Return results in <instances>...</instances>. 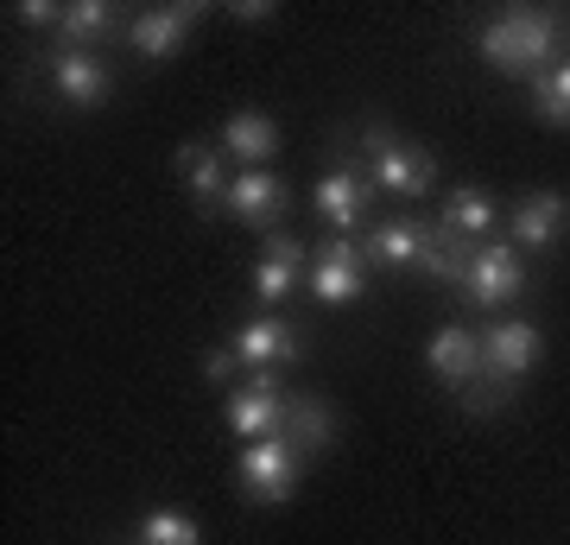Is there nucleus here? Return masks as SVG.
<instances>
[{
  "label": "nucleus",
  "mask_w": 570,
  "mask_h": 545,
  "mask_svg": "<svg viewBox=\"0 0 570 545\" xmlns=\"http://www.w3.org/2000/svg\"><path fill=\"white\" fill-rule=\"evenodd\" d=\"M508 235L520 242V254H551L570 235V197L564 191H527V197L513 203Z\"/></svg>",
  "instance_id": "9b49d317"
},
{
  "label": "nucleus",
  "mask_w": 570,
  "mask_h": 545,
  "mask_svg": "<svg viewBox=\"0 0 570 545\" xmlns=\"http://www.w3.org/2000/svg\"><path fill=\"white\" fill-rule=\"evenodd\" d=\"M539 356H546V330H539V323L532 318H494L489 330H482V368H475V381L463 387V412H475V419L501 412V406L513 400V387L539 368Z\"/></svg>",
  "instance_id": "f03ea898"
},
{
  "label": "nucleus",
  "mask_w": 570,
  "mask_h": 545,
  "mask_svg": "<svg viewBox=\"0 0 570 545\" xmlns=\"http://www.w3.org/2000/svg\"><path fill=\"white\" fill-rule=\"evenodd\" d=\"M178 178H184V191H190V203H197L204 216H209V210H223L228 184H235L223 140H184L178 146Z\"/></svg>",
  "instance_id": "4468645a"
},
{
  "label": "nucleus",
  "mask_w": 570,
  "mask_h": 545,
  "mask_svg": "<svg viewBox=\"0 0 570 545\" xmlns=\"http://www.w3.org/2000/svg\"><path fill=\"white\" fill-rule=\"evenodd\" d=\"M564 39H570V13H564Z\"/></svg>",
  "instance_id": "cd10ccee"
},
{
  "label": "nucleus",
  "mask_w": 570,
  "mask_h": 545,
  "mask_svg": "<svg viewBox=\"0 0 570 545\" xmlns=\"http://www.w3.org/2000/svg\"><path fill=\"white\" fill-rule=\"evenodd\" d=\"M235 356H242L247 374H254V368H292L298 356H305V337H298L292 318L261 311V318H247L242 330H235Z\"/></svg>",
  "instance_id": "f8f14e48"
},
{
  "label": "nucleus",
  "mask_w": 570,
  "mask_h": 545,
  "mask_svg": "<svg viewBox=\"0 0 570 545\" xmlns=\"http://www.w3.org/2000/svg\"><path fill=\"white\" fill-rule=\"evenodd\" d=\"M279 431L311 457V450H330L336 438H343V419H336V406H330L324 393H292V400H285Z\"/></svg>",
  "instance_id": "6ab92c4d"
},
{
  "label": "nucleus",
  "mask_w": 570,
  "mask_h": 545,
  "mask_svg": "<svg viewBox=\"0 0 570 545\" xmlns=\"http://www.w3.org/2000/svg\"><path fill=\"white\" fill-rule=\"evenodd\" d=\"M494 223H501V210H494V197L482 184H456V191H444V203H438V228L463 235V242H489Z\"/></svg>",
  "instance_id": "aec40b11"
},
{
  "label": "nucleus",
  "mask_w": 570,
  "mask_h": 545,
  "mask_svg": "<svg viewBox=\"0 0 570 545\" xmlns=\"http://www.w3.org/2000/svg\"><path fill=\"white\" fill-rule=\"evenodd\" d=\"M279 146H285V140H279V121H273L266 108H235V115H228L223 153L242 165V172H266V159H273Z\"/></svg>",
  "instance_id": "a211bd4d"
},
{
  "label": "nucleus",
  "mask_w": 570,
  "mask_h": 545,
  "mask_svg": "<svg viewBox=\"0 0 570 545\" xmlns=\"http://www.w3.org/2000/svg\"><path fill=\"white\" fill-rule=\"evenodd\" d=\"M13 20H20V26H32V32H51V39H58L63 7H58V0H26V7H13Z\"/></svg>",
  "instance_id": "a878e982"
},
{
  "label": "nucleus",
  "mask_w": 570,
  "mask_h": 545,
  "mask_svg": "<svg viewBox=\"0 0 570 545\" xmlns=\"http://www.w3.org/2000/svg\"><path fill=\"white\" fill-rule=\"evenodd\" d=\"M527 292V254L508 242H475L469 254V280H463V299L482 304V311H501Z\"/></svg>",
  "instance_id": "1a4fd4ad"
},
{
  "label": "nucleus",
  "mask_w": 570,
  "mask_h": 545,
  "mask_svg": "<svg viewBox=\"0 0 570 545\" xmlns=\"http://www.w3.org/2000/svg\"><path fill=\"white\" fill-rule=\"evenodd\" d=\"M204 26V7L197 0H171V7H140L134 20H127L121 45L134 51L140 64H171L190 45V32Z\"/></svg>",
  "instance_id": "39448f33"
},
{
  "label": "nucleus",
  "mask_w": 570,
  "mask_h": 545,
  "mask_svg": "<svg viewBox=\"0 0 570 545\" xmlns=\"http://www.w3.org/2000/svg\"><path fill=\"white\" fill-rule=\"evenodd\" d=\"M425 368L444 387L463 393V387L475 381V368H482V330H469V323H444V330L425 343Z\"/></svg>",
  "instance_id": "f3484780"
},
{
  "label": "nucleus",
  "mask_w": 570,
  "mask_h": 545,
  "mask_svg": "<svg viewBox=\"0 0 570 545\" xmlns=\"http://www.w3.org/2000/svg\"><path fill=\"white\" fill-rule=\"evenodd\" d=\"M469 254H475V242H463V235H450V228L431 223L425 254H419V273H431V280H444V285H456V292H463V280H469Z\"/></svg>",
  "instance_id": "5701e85b"
},
{
  "label": "nucleus",
  "mask_w": 570,
  "mask_h": 545,
  "mask_svg": "<svg viewBox=\"0 0 570 545\" xmlns=\"http://www.w3.org/2000/svg\"><path fill=\"white\" fill-rule=\"evenodd\" d=\"M115 26H121V13H115L108 0H63V26H58L51 45H82V51H96L102 39H115Z\"/></svg>",
  "instance_id": "412c9836"
},
{
  "label": "nucleus",
  "mask_w": 570,
  "mask_h": 545,
  "mask_svg": "<svg viewBox=\"0 0 570 545\" xmlns=\"http://www.w3.org/2000/svg\"><path fill=\"white\" fill-rule=\"evenodd\" d=\"M285 400H292L285 368H254V374H242V381H235V393H228V431H235L242 445L273 438V431H279V419H285Z\"/></svg>",
  "instance_id": "423d86ee"
},
{
  "label": "nucleus",
  "mask_w": 570,
  "mask_h": 545,
  "mask_svg": "<svg viewBox=\"0 0 570 545\" xmlns=\"http://www.w3.org/2000/svg\"><path fill=\"white\" fill-rule=\"evenodd\" d=\"M197 368H204V381H209V387H228V381H242V374H247L242 356H235V343L204 349V362H197Z\"/></svg>",
  "instance_id": "393cba45"
},
{
  "label": "nucleus",
  "mask_w": 570,
  "mask_h": 545,
  "mask_svg": "<svg viewBox=\"0 0 570 545\" xmlns=\"http://www.w3.org/2000/svg\"><path fill=\"white\" fill-rule=\"evenodd\" d=\"M127 545H204V526L178 514V507H153L140 526H134V539Z\"/></svg>",
  "instance_id": "b1692460"
},
{
  "label": "nucleus",
  "mask_w": 570,
  "mask_h": 545,
  "mask_svg": "<svg viewBox=\"0 0 570 545\" xmlns=\"http://www.w3.org/2000/svg\"><path fill=\"white\" fill-rule=\"evenodd\" d=\"M298 483H305V450L292 445L285 431L254 438V445H242V457H235V488H242L247 502H261V507L292 502Z\"/></svg>",
  "instance_id": "20e7f679"
},
{
  "label": "nucleus",
  "mask_w": 570,
  "mask_h": 545,
  "mask_svg": "<svg viewBox=\"0 0 570 545\" xmlns=\"http://www.w3.org/2000/svg\"><path fill=\"white\" fill-rule=\"evenodd\" d=\"M223 210H228L242 228H273L285 210H292V184H285L279 172H235Z\"/></svg>",
  "instance_id": "2eb2a0df"
},
{
  "label": "nucleus",
  "mask_w": 570,
  "mask_h": 545,
  "mask_svg": "<svg viewBox=\"0 0 570 545\" xmlns=\"http://www.w3.org/2000/svg\"><path fill=\"white\" fill-rule=\"evenodd\" d=\"M305 266H311V247L298 242V235H285V228H273L261 247V261H254V299L273 311V304H285L298 285H305Z\"/></svg>",
  "instance_id": "ddd939ff"
},
{
  "label": "nucleus",
  "mask_w": 570,
  "mask_h": 545,
  "mask_svg": "<svg viewBox=\"0 0 570 545\" xmlns=\"http://www.w3.org/2000/svg\"><path fill=\"white\" fill-rule=\"evenodd\" d=\"M273 13H279L273 0H235V7H228V20H242V26H261V20H273Z\"/></svg>",
  "instance_id": "bb28decb"
},
{
  "label": "nucleus",
  "mask_w": 570,
  "mask_h": 545,
  "mask_svg": "<svg viewBox=\"0 0 570 545\" xmlns=\"http://www.w3.org/2000/svg\"><path fill=\"white\" fill-rule=\"evenodd\" d=\"M362 146H367V172H374L381 197L412 203L438 184V159H431L425 146H412L406 134H393L387 121H362Z\"/></svg>",
  "instance_id": "7ed1b4c3"
},
{
  "label": "nucleus",
  "mask_w": 570,
  "mask_h": 545,
  "mask_svg": "<svg viewBox=\"0 0 570 545\" xmlns=\"http://www.w3.org/2000/svg\"><path fill=\"white\" fill-rule=\"evenodd\" d=\"M425 235H431V223H419V216H387V223L367 228L362 261L381 266V273H406V266H419V254H425Z\"/></svg>",
  "instance_id": "dca6fc26"
},
{
  "label": "nucleus",
  "mask_w": 570,
  "mask_h": 545,
  "mask_svg": "<svg viewBox=\"0 0 570 545\" xmlns=\"http://www.w3.org/2000/svg\"><path fill=\"white\" fill-rule=\"evenodd\" d=\"M367 197H381V191H374V172H367L362 159H343V165H330L324 178H317L311 210H317L336 235H355V228L367 223Z\"/></svg>",
  "instance_id": "9d476101"
},
{
  "label": "nucleus",
  "mask_w": 570,
  "mask_h": 545,
  "mask_svg": "<svg viewBox=\"0 0 570 545\" xmlns=\"http://www.w3.org/2000/svg\"><path fill=\"white\" fill-rule=\"evenodd\" d=\"M475 58L501 70V77L527 82L532 70L558 64V45H564V13L558 7H501L482 32H475Z\"/></svg>",
  "instance_id": "f257e3e1"
},
{
  "label": "nucleus",
  "mask_w": 570,
  "mask_h": 545,
  "mask_svg": "<svg viewBox=\"0 0 570 545\" xmlns=\"http://www.w3.org/2000/svg\"><path fill=\"white\" fill-rule=\"evenodd\" d=\"M527 101H532V115H539L546 127H570V58L532 70V77H527Z\"/></svg>",
  "instance_id": "4be33fe9"
},
{
  "label": "nucleus",
  "mask_w": 570,
  "mask_h": 545,
  "mask_svg": "<svg viewBox=\"0 0 570 545\" xmlns=\"http://www.w3.org/2000/svg\"><path fill=\"white\" fill-rule=\"evenodd\" d=\"M45 82L58 89L63 108H102L115 96V70L102 51H82V45H51L45 51Z\"/></svg>",
  "instance_id": "0eeeda50"
},
{
  "label": "nucleus",
  "mask_w": 570,
  "mask_h": 545,
  "mask_svg": "<svg viewBox=\"0 0 570 545\" xmlns=\"http://www.w3.org/2000/svg\"><path fill=\"white\" fill-rule=\"evenodd\" d=\"M305 292H311V304H330V311H343V304L362 299V292H367L362 242H355V235H336V242L317 247L311 266H305Z\"/></svg>",
  "instance_id": "6e6552de"
}]
</instances>
